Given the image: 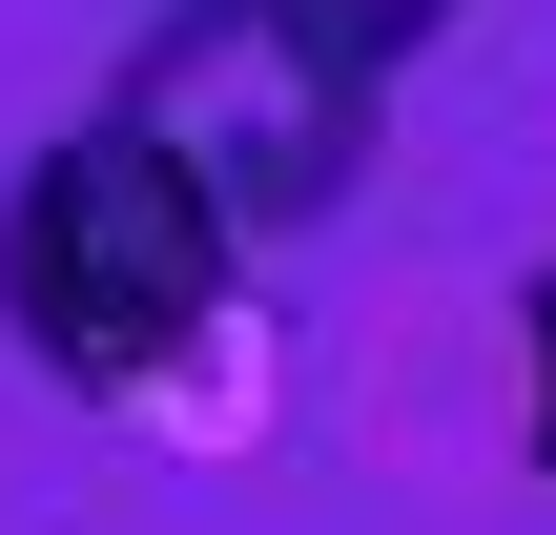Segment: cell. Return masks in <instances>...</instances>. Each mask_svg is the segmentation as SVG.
Segmentation results:
<instances>
[{"label":"cell","instance_id":"6da1fadb","mask_svg":"<svg viewBox=\"0 0 556 535\" xmlns=\"http://www.w3.org/2000/svg\"><path fill=\"white\" fill-rule=\"evenodd\" d=\"M227 289H248V227L206 206V165L165 124L83 103V124H41L0 165V330H21L41 392H103V412L165 392L227 330Z\"/></svg>","mask_w":556,"mask_h":535},{"label":"cell","instance_id":"7a4b0ae2","mask_svg":"<svg viewBox=\"0 0 556 535\" xmlns=\"http://www.w3.org/2000/svg\"><path fill=\"white\" fill-rule=\"evenodd\" d=\"M103 103H124V124H165L248 247L330 227V206L371 186V144H392V62H371L330 0H165V21L124 41V82H103Z\"/></svg>","mask_w":556,"mask_h":535},{"label":"cell","instance_id":"3957f363","mask_svg":"<svg viewBox=\"0 0 556 535\" xmlns=\"http://www.w3.org/2000/svg\"><path fill=\"white\" fill-rule=\"evenodd\" d=\"M330 21H351V41H371V62H413V41H433V21H454V0H330Z\"/></svg>","mask_w":556,"mask_h":535},{"label":"cell","instance_id":"277c9868","mask_svg":"<svg viewBox=\"0 0 556 535\" xmlns=\"http://www.w3.org/2000/svg\"><path fill=\"white\" fill-rule=\"evenodd\" d=\"M536 454H556V268H536Z\"/></svg>","mask_w":556,"mask_h":535}]
</instances>
